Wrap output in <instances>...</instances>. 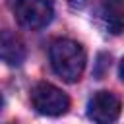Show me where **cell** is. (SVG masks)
Wrapping results in <instances>:
<instances>
[{"label": "cell", "instance_id": "1", "mask_svg": "<svg viewBox=\"0 0 124 124\" xmlns=\"http://www.w3.org/2000/svg\"><path fill=\"white\" fill-rule=\"evenodd\" d=\"M50 66L64 81L74 83L81 78L85 70V50L79 43L72 39H56L48 50Z\"/></svg>", "mask_w": 124, "mask_h": 124}, {"label": "cell", "instance_id": "2", "mask_svg": "<svg viewBox=\"0 0 124 124\" xmlns=\"http://www.w3.org/2000/svg\"><path fill=\"white\" fill-rule=\"evenodd\" d=\"M17 23L25 29H41L50 23L54 8L50 0H10Z\"/></svg>", "mask_w": 124, "mask_h": 124}, {"label": "cell", "instance_id": "3", "mask_svg": "<svg viewBox=\"0 0 124 124\" xmlns=\"http://www.w3.org/2000/svg\"><path fill=\"white\" fill-rule=\"evenodd\" d=\"M31 105L37 112H41L45 116H60V114L68 112L70 99L56 85H52L48 81H39L31 89Z\"/></svg>", "mask_w": 124, "mask_h": 124}, {"label": "cell", "instance_id": "4", "mask_svg": "<svg viewBox=\"0 0 124 124\" xmlns=\"http://www.w3.org/2000/svg\"><path fill=\"white\" fill-rule=\"evenodd\" d=\"M120 99L110 91H97L87 103V116L95 124H114L120 116Z\"/></svg>", "mask_w": 124, "mask_h": 124}, {"label": "cell", "instance_id": "5", "mask_svg": "<svg viewBox=\"0 0 124 124\" xmlns=\"http://www.w3.org/2000/svg\"><path fill=\"white\" fill-rule=\"evenodd\" d=\"M27 56L25 43L10 29H0V60L8 66H21Z\"/></svg>", "mask_w": 124, "mask_h": 124}, {"label": "cell", "instance_id": "6", "mask_svg": "<svg viewBox=\"0 0 124 124\" xmlns=\"http://www.w3.org/2000/svg\"><path fill=\"white\" fill-rule=\"evenodd\" d=\"M105 27L112 33V35H120L122 33V0H105L103 10H101Z\"/></svg>", "mask_w": 124, "mask_h": 124}, {"label": "cell", "instance_id": "7", "mask_svg": "<svg viewBox=\"0 0 124 124\" xmlns=\"http://www.w3.org/2000/svg\"><path fill=\"white\" fill-rule=\"evenodd\" d=\"M89 2L91 0H68V4H70L72 10H83V8L89 6Z\"/></svg>", "mask_w": 124, "mask_h": 124}, {"label": "cell", "instance_id": "8", "mask_svg": "<svg viewBox=\"0 0 124 124\" xmlns=\"http://www.w3.org/2000/svg\"><path fill=\"white\" fill-rule=\"evenodd\" d=\"M0 110H2V95H0Z\"/></svg>", "mask_w": 124, "mask_h": 124}]
</instances>
